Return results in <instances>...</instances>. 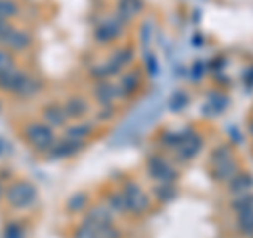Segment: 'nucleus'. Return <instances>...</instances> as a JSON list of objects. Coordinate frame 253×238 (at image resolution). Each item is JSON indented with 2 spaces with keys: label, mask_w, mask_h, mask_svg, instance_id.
I'll list each match as a JSON object with an SVG mask.
<instances>
[{
  "label": "nucleus",
  "mask_w": 253,
  "mask_h": 238,
  "mask_svg": "<svg viewBox=\"0 0 253 238\" xmlns=\"http://www.w3.org/2000/svg\"><path fill=\"white\" fill-rule=\"evenodd\" d=\"M84 224L91 226L93 230H101L112 226V211L108 209V204H95V207L86 213Z\"/></svg>",
  "instance_id": "8"
},
{
  "label": "nucleus",
  "mask_w": 253,
  "mask_h": 238,
  "mask_svg": "<svg viewBox=\"0 0 253 238\" xmlns=\"http://www.w3.org/2000/svg\"><path fill=\"white\" fill-rule=\"evenodd\" d=\"M112 116H114V110H112V106H110V108H101V112L97 114V120L104 122V120H110V118H112Z\"/></svg>",
  "instance_id": "29"
},
{
  "label": "nucleus",
  "mask_w": 253,
  "mask_h": 238,
  "mask_svg": "<svg viewBox=\"0 0 253 238\" xmlns=\"http://www.w3.org/2000/svg\"><path fill=\"white\" fill-rule=\"evenodd\" d=\"M4 238H23V230L19 224H9L4 228Z\"/></svg>",
  "instance_id": "27"
},
{
  "label": "nucleus",
  "mask_w": 253,
  "mask_h": 238,
  "mask_svg": "<svg viewBox=\"0 0 253 238\" xmlns=\"http://www.w3.org/2000/svg\"><path fill=\"white\" fill-rule=\"evenodd\" d=\"M141 86V76L139 72H125L121 76V80H118V93H121V97H131V95H135Z\"/></svg>",
  "instance_id": "14"
},
{
  "label": "nucleus",
  "mask_w": 253,
  "mask_h": 238,
  "mask_svg": "<svg viewBox=\"0 0 253 238\" xmlns=\"http://www.w3.org/2000/svg\"><path fill=\"white\" fill-rule=\"evenodd\" d=\"M201 137H196V135H186V137H181L179 141V146L175 148V152H177V158L179 160H190V158H194L196 152L201 150Z\"/></svg>",
  "instance_id": "13"
},
{
  "label": "nucleus",
  "mask_w": 253,
  "mask_h": 238,
  "mask_svg": "<svg viewBox=\"0 0 253 238\" xmlns=\"http://www.w3.org/2000/svg\"><path fill=\"white\" fill-rule=\"evenodd\" d=\"M123 26H125V23H123L121 19H118L116 15H114V17H110V19H104L97 28H95V40H97L99 44H108V42H112L114 38L121 36Z\"/></svg>",
  "instance_id": "7"
},
{
  "label": "nucleus",
  "mask_w": 253,
  "mask_h": 238,
  "mask_svg": "<svg viewBox=\"0 0 253 238\" xmlns=\"http://www.w3.org/2000/svg\"><path fill=\"white\" fill-rule=\"evenodd\" d=\"M253 188V177L249 175V173H236V175L228 181V190H230L232 194L241 196V194H249Z\"/></svg>",
  "instance_id": "16"
},
{
  "label": "nucleus",
  "mask_w": 253,
  "mask_h": 238,
  "mask_svg": "<svg viewBox=\"0 0 253 238\" xmlns=\"http://www.w3.org/2000/svg\"><path fill=\"white\" fill-rule=\"evenodd\" d=\"M93 97L101 108H110L116 97H121V93H118V84H112L110 80H99L97 84H95V89H93Z\"/></svg>",
  "instance_id": "9"
},
{
  "label": "nucleus",
  "mask_w": 253,
  "mask_h": 238,
  "mask_svg": "<svg viewBox=\"0 0 253 238\" xmlns=\"http://www.w3.org/2000/svg\"><path fill=\"white\" fill-rule=\"evenodd\" d=\"M63 108H66L68 118H76V120L89 112V104H86L83 97H70L66 104H63Z\"/></svg>",
  "instance_id": "17"
},
{
  "label": "nucleus",
  "mask_w": 253,
  "mask_h": 238,
  "mask_svg": "<svg viewBox=\"0 0 253 238\" xmlns=\"http://www.w3.org/2000/svg\"><path fill=\"white\" fill-rule=\"evenodd\" d=\"M38 89H41V84H38V80H34L32 76L26 78V82H23V86L19 89L17 97H32L34 93H38Z\"/></svg>",
  "instance_id": "25"
},
{
  "label": "nucleus",
  "mask_w": 253,
  "mask_h": 238,
  "mask_svg": "<svg viewBox=\"0 0 253 238\" xmlns=\"http://www.w3.org/2000/svg\"><path fill=\"white\" fill-rule=\"evenodd\" d=\"M23 137H26V141L36 150L38 154L51 152L55 141H57L55 139L53 129L46 122H30V124H26V129H23Z\"/></svg>",
  "instance_id": "1"
},
{
  "label": "nucleus",
  "mask_w": 253,
  "mask_h": 238,
  "mask_svg": "<svg viewBox=\"0 0 253 238\" xmlns=\"http://www.w3.org/2000/svg\"><path fill=\"white\" fill-rule=\"evenodd\" d=\"M141 9H144V2H141V0H118L116 17L123 23H126V21H131L133 17H135V15H139Z\"/></svg>",
  "instance_id": "15"
},
{
  "label": "nucleus",
  "mask_w": 253,
  "mask_h": 238,
  "mask_svg": "<svg viewBox=\"0 0 253 238\" xmlns=\"http://www.w3.org/2000/svg\"><path fill=\"white\" fill-rule=\"evenodd\" d=\"M108 209L112 213H129V207H126L125 194L118 190V192L108 194Z\"/></svg>",
  "instance_id": "19"
},
{
  "label": "nucleus",
  "mask_w": 253,
  "mask_h": 238,
  "mask_svg": "<svg viewBox=\"0 0 253 238\" xmlns=\"http://www.w3.org/2000/svg\"><path fill=\"white\" fill-rule=\"evenodd\" d=\"M150 30H152V23H150V21H146L144 23V28H141V32H139V38H141V42H146L148 44V40H150Z\"/></svg>",
  "instance_id": "30"
},
{
  "label": "nucleus",
  "mask_w": 253,
  "mask_h": 238,
  "mask_svg": "<svg viewBox=\"0 0 253 238\" xmlns=\"http://www.w3.org/2000/svg\"><path fill=\"white\" fill-rule=\"evenodd\" d=\"M42 118L53 129V126H66L68 124V114H66V108H63V104H49L42 108Z\"/></svg>",
  "instance_id": "11"
},
{
  "label": "nucleus",
  "mask_w": 253,
  "mask_h": 238,
  "mask_svg": "<svg viewBox=\"0 0 253 238\" xmlns=\"http://www.w3.org/2000/svg\"><path fill=\"white\" fill-rule=\"evenodd\" d=\"M68 211H72V213H76V211H83L86 204H89V194L86 192H76V194H72L68 198Z\"/></svg>",
  "instance_id": "22"
},
{
  "label": "nucleus",
  "mask_w": 253,
  "mask_h": 238,
  "mask_svg": "<svg viewBox=\"0 0 253 238\" xmlns=\"http://www.w3.org/2000/svg\"><path fill=\"white\" fill-rule=\"evenodd\" d=\"M83 148H84L83 141H74V139L63 137L59 141H55V146L49 154H51V158H68V156H74L76 152H81Z\"/></svg>",
  "instance_id": "12"
},
{
  "label": "nucleus",
  "mask_w": 253,
  "mask_h": 238,
  "mask_svg": "<svg viewBox=\"0 0 253 238\" xmlns=\"http://www.w3.org/2000/svg\"><path fill=\"white\" fill-rule=\"evenodd\" d=\"M251 133H253V122H251Z\"/></svg>",
  "instance_id": "34"
},
{
  "label": "nucleus",
  "mask_w": 253,
  "mask_h": 238,
  "mask_svg": "<svg viewBox=\"0 0 253 238\" xmlns=\"http://www.w3.org/2000/svg\"><path fill=\"white\" fill-rule=\"evenodd\" d=\"M4 198L13 209H26L36 202V188L30 181H15L6 188Z\"/></svg>",
  "instance_id": "3"
},
{
  "label": "nucleus",
  "mask_w": 253,
  "mask_h": 238,
  "mask_svg": "<svg viewBox=\"0 0 253 238\" xmlns=\"http://www.w3.org/2000/svg\"><path fill=\"white\" fill-rule=\"evenodd\" d=\"M154 194H156V198L161 202H171L173 198H175V194H177V188L173 184H158L154 188Z\"/></svg>",
  "instance_id": "21"
},
{
  "label": "nucleus",
  "mask_w": 253,
  "mask_h": 238,
  "mask_svg": "<svg viewBox=\"0 0 253 238\" xmlns=\"http://www.w3.org/2000/svg\"><path fill=\"white\" fill-rule=\"evenodd\" d=\"M146 169H148V175L154 177L158 184H173L177 179V171L163 156H150Z\"/></svg>",
  "instance_id": "5"
},
{
  "label": "nucleus",
  "mask_w": 253,
  "mask_h": 238,
  "mask_svg": "<svg viewBox=\"0 0 253 238\" xmlns=\"http://www.w3.org/2000/svg\"><path fill=\"white\" fill-rule=\"evenodd\" d=\"M0 44H2V49L11 51V53L26 51L28 46L32 44V34H30V32H26V30L11 28L4 36H0Z\"/></svg>",
  "instance_id": "6"
},
{
  "label": "nucleus",
  "mask_w": 253,
  "mask_h": 238,
  "mask_svg": "<svg viewBox=\"0 0 253 238\" xmlns=\"http://www.w3.org/2000/svg\"><path fill=\"white\" fill-rule=\"evenodd\" d=\"M121 192L125 194V200H126V207H129L131 215H144V213L150 209L148 196L144 194V190H141L135 181H126Z\"/></svg>",
  "instance_id": "4"
},
{
  "label": "nucleus",
  "mask_w": 253,
  "mask_h": 238,
  "mask_svg": "<svg viewBox=\"0 0 253 238\" xmlns=\"http://www.w3.org/2000/svg\"><path fill=\"white\" fill-rule=\"evenodd\" d=\"M236 226H239L241 234L251 236L253 234V209L245 211V213H239V215H236Z\"/></svg>",
  "instance_id": "20"
},
{
  "label": "nucleus",
  "mask_w": 253,
  "mask_h": 238,
  "mask_svg": "<svg viewBox=\"0 0 253 238\" xmlns=\"http://www.w3.org/2000/svg\"><path fill=\"white\" fill-rule=\"evenodd\" d=\"M0 154H2V141H0Z\"/></svg>",
  "instance_id": "33"
},
{
  "label": "nucleus",
  "mask_w": 253,
  "mask_h": 238,
  "mask_svg": "<svg viewBox=\"0 0 253 238\" xmlns=\"http://www.w3.org/2000/svg\"><path fill=\"white\" fill-rule=\"evenodd\" d=\"M236 173H239V164L230 154L228 146H219L215 152L211 154V175L217 181H230Z\"/></svg>",
  "instance_id": "2"
},
{
  "label": "nucleus",
  "mask_w": 253,
  "mask_h": 238,
  "mask_svg": "<svg viewBox=\"0 0 253 238\" xmlns=\"http://www.w3.org/2000/svg\"><path fill=\"white\" fill-rule=\"evenodd\" d=\"M17 13H19V6H17L15 0H0V17H2V19L9 21Z\"/></svg>",
  "instance_id": "24"
},
{
  "label": "nucleus",
  "mask_w": 253,
  "mask_h": 238,
  "mask_svg": "<svg viewBox=\"0 0 253 238\" xmlns=\"http://www.w3.org/2000/svg\"><path fill=\"white\" fill-rule=\"evenodd\" d=\"M253 209V194H241L236 196L232 200V211L239 215V213H245V211H251Z\"/></svg>",
  "instance_id": "23"
},
{
  "label": "nucleus",
  "mask_w": 253,
  "mask_h": 238,
  "mask_svg": "<svg viewBox=\"0 0 253 238\" xmlns=\"http://www.w3.org/2000/svg\"><path fill=\"white\" fill-rule=\"evenodd\" d=\"M91 133H93V122H76V124L66 129V137L74 139V141H83L84 144V139L89 137Z\"/></svg>",
  "instance_id": "18"
},
{
  "label": "nucleus",
  "mask_w": 253,
  "mask_h": 238,
  "mask_svg": "<svg viewBox=\"0 0 253 238\" xmlns=\"http://www.w3.org/2000/svg\"><path fill=\"white\" fill-rule=\"evenodd\" d=\"M26 78H28V74L21 72V70H17V66H15V68L9 70V72L0 74V91L17 95L19 89L23 86V82H26Z\"/></svg>",
  "instance_id": "10"
},
{
  "label": "nucleus",
  "mask_w": 253,
  "mask_h": 238,
  "mask_svg": "<svg viewBox=\"0 0 253 238\" xmlns=\"http://www.w3.org/2000/svg\"><path fill=\"white\" fill-rule=\"evenodd\" d=\"M146 68H148L150 74H156V61H154L152 55H146Z\"/></svg>",
  "instance_id": "31"
},
{
  "label": "nucleus",
  "mask_w": 253,
  "mask_h": 238,
  "mask_svg": "<svg viewBox=\"0 0 253 238\" xmlns=\"http://www.w3.org/2000/svg\"><path fill=\"white\" fill-rule=\"evenodd\" d=\"M11 68H15L13 53H11V51H6V49H0V74L9 72Z\"/></svg>",
  "instance_id": "26"
},
{
  "label": "nucleus",
  "mask_w": 253,
  "mask_h": 238,
  "mask_svg": "<svg viewBox=\"0 0 253 238\" xmlns=\"http://www.w3.org/2000/svg\"><path fill=\"white\" fill-rule=\"evenodd\" d=\"M13 26H11V23L9 21H6V19H2V17H0V36H4L6 34V32H9Z\"/></svg>",
  "instance_id": "32"
},
{
  "label": "nucleus",
  "mask_w": 253,
  "mask_h": 238,
  "mask_svg": "<svg viewBox=\"0 0 253 238\" xmlns=\"http://www.w3.org/2000/svg\"><path fill=\"white\" fill-rule=\"evenodd\" d=\"M186 101H188V97H186V93L184 91H179V93H175L171 97V110H181L186 106Z\"/></svg>",
  "instance_id": "28"
}]
</instances>
